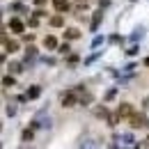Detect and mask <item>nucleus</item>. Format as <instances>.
I'll list each match as a JSON object with an SVG mask.
<instances>
[{
  "label": "nucleus",
  "instance_id": "obj_1",
  "mask_svg": "<svg viewBox=\"0 0 149 149\" xmlns=\"http://www.w3.org/2000/svg\"><path fill=\"white\" fill-rule=\"evenodd\" d=\"M129 122H131V129H142V126H149L147 122H145V117H142V115H138V112H133V115H131Z\"/></svg>",
  "mask_w": 149,
  "mask_h": 149
},
{
  "label": "nucleus",
  "instance_id": "obj_2",
  "mask_svg": "<svg viewBox=\"0 0 149 149\" xmlns=\"http://www.w3.org/2000/svg\"><path fill=\"white\" fill-rule=\"evenodd\" d=\"M117 112H119V117H131V115H133V106H131V103H122V106L117 108Z\"/></svg>",
  "mask_w": 149,
  "mask_h": 149
},
{
  "label": "nucleus",
  "instance_id": "obj_3",
  "mask_svg": "<svg viewBox=\"0 0 149 149\" xmlns=\"http://www.w3.org/2000/svg\"><path fill=\"white\" fill-rule=\"evenodd\" d=\"M74 103H76V94L74 92H69V94L62 96V106H64V108H71Z\"/></svg>",
  "mask_w": 149,
  "mask_h": 149
},
{
  "label": "nucleus",
  "instance_id": "obj_4",
  "mask_svg": "<svg viewBox=\"0 0 149 149\" xmlns=\"http://www.w3.org/2000/svg\"><path fill=\"white\" fill-rule=\"evenodd\" d=\"M53 7H55V12H67L69 9V0H53Z\"/></svg>",
  "mask_w": 149,
  "mask_h": 149
},
{
  "label": "nucleus",
  "instance_id": "obj_5",
  "mask_svg": "<svg viewBox=\"0 0 149 149\" xmlns=\"http://www.w3.org/2000/svg\"><path fill=\"white\" fill-rule=\"evenodd\" d=\"M9 30H12V32H23V23H21L19 19H12L9 21Z\"/></svg>",
  "mask_w": 149,
  "mask_h": 149
},
{
  "label": "nucleus",
  "instance_id": "obj_6",
  "mask_svg": "<svg viewBox=\"0 0 149 149\" xmlns=\"http://www.w3.org/2000/svg\"><path fill=\"white\" fill-rule=\"evenodd\" d=\"M78 37H80V32L76 28H67L64 30V39H78Z\"/></svg>",
  "mask_w": 149,
  "mask_h": 149
},
{
  "label": "nucleus",
  "instance_id": "obj_7",
  "mask_svg": "<svg viewBox=\"0 0 149 149\" xmlns=\"http://www.w3.org/2000/svg\"><path fill=\"white\" fill-rule=\"evenodd\" d=\"M44 46H46V48H55V46H57L55 37H51V35H48V37L44 39Z\"/></svg>",
  "mask_w": 149,
  "mask_h": 149
},
{
  "label": "nucleus",
  "instance_id": "obj_8",
  "mask_svg": "<svg viewBox=\"0 0 149 149\" xmlns=\"http://www.w3.org/2000/svg\"><path fill=\"white\" fill-rule=\"evenodd\" d=\"M51 25H53V28H62V25H64V19H62V16H53V19H51Z\"/></svg>",
  "mask_w": 149,
  "mask_h": 149
},
{
  "label": "nucleus",
  "instance_id": "obj_9",
  "mask_svg": "<svg viewBox=\"0 0 149 149\" xmlns=\"http://www.w3.org/2000/svg\"><path fill=\"white\" fill-rule=\"evenodd\" d=\"M5 48H7L9 53H14V51L19 48V44H16V41H7V39H5Z\"/></svg>",
  "mask_w": 149,
  "mask_h": 149
},
{
  "label": "nucleus",
  "instance_id": "obj_10",
  "mask_svg": "<svg viewBox=\"0 0 149 149\" xmlns=\"http://www.w3.org/2000/svg\"><path fill=\"white\" fill-rule=\"evenodd\" d=\"M39 96V87H32V90H28V99H37Z\"/></svg>",
  "mask_w": 149,
  "mask_h": 149
},
{
  "label": "nucleus",
  "instance_id": "obj_11",
  "mask_svg": "<svg viewBox=\"0 0 149 149\" xmlns=\"http://www.w3.org/2000/svg\"><path fill=\"white\" fill-rule=\"evenodd\" d=\"M2 85H5V87L14 85V78H12V76H5V78H2Z\"/></svg>",
  "mask_w": 149,
  "mask_h": 149
},
{
  "label": "nucleus",
  "instance_id": "obj_12",
  "mask_svg": "<svg viewBox=\"0 0 149 149\" xmlns=\"http://www.w3.org/2000/svg\"><path fill=\"white\" fill-rule=\"evenodd\" d=\"M9 71H14V74H19V71H21V64H19V62H14V64H9Z\"/></svg>",
  "mask_w": 149,
  "mask_h": 149
},
{
  "label": "nucleus",
  "instance_id": "obj_13",
  "mask_svg": "<svg viewBox=\"0 0 149 149\" xmlns=\"http://www.w3.org/2000/svg\"><path fill=\"white\" fill-rule=\"evenodd\" d=\"M23 140H32V131H30V129L23 131Z\"/></svg>",
  "mask_w": 149,
  "mask_h": 149
},
{
  "label": "nucleus",
  "instance_id": "obj_14",
  "mask_svg": "<svg viewBox=\"0 0 149 149\" xmlns=\"http://www.w3.org/2000/svg\"><path fill=\"white\" fill-rule=\"evenodd\" d=\"M142 106H145V110H149V96H145V101H142Z\"/></svg>",
  "mask_w": 149,
  "mask_h": 149
},
{
  "label": "nucleus",
  "instance_id": "obj_15",
  "mask_svg": "<svg viewBox=\"0 0 149 149\" xmlns=\"http://www.w3.org/2000/svg\"><path fill=\"white\" fill-rule=\"evenodd\" d=\"M44 2H46V0H35V5H44Z\"/></svg>",
  "mask_w": 149,
  "mask_h": 149
},
{
  "label": "nucleus",
  "instance_id": "obj_16",
  "mask_svg": "<svg viewBox=\"0 0 149 149\" xmlns=\"http://www.w3.org/2000/svg\"><path fill=\"white\" fill-rule=\"evenodd\" d=\"M145 64H149V57H147V60H145Z\"/></svg>",
  "mask_w": 149,
  "mask_h": 149
}]
</instances>
